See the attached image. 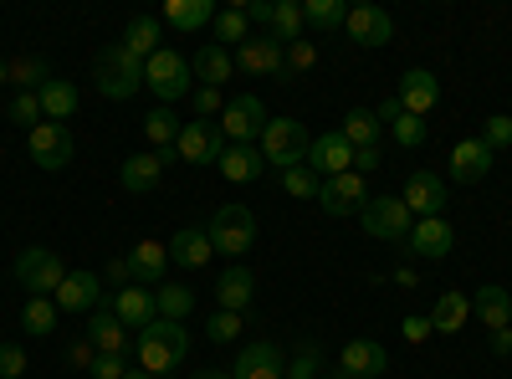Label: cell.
I'll return each mask as SVG.
<instances>
[{"label":"cell","mask_w":512,"mask_h":379,"mask_svg":"<svg viewBox=\"0 0 512 379\" xmlns=\"http://www.w3.org/2000/svg\"><path fill=\"white\" fill-rule=\"evenodd\" d=\"M185 354H190V333H185V323L154 318L144 333H134V364H139L149 379H164L175 364H185Z\"/></svg>","instance_id":"1"},{"label":"cell","mask_w":512,"mask_h":379,"mask_svg":"<svg viewBox=\"0 0 512 379\" xmlns=\"http://www.w3.org/2000/svg\"><path fill=\"white\" fill-rule=\"evenodd\" d=\"M93 88L108 98V103H123V98H134L144 88V62L123 47V41H113V47H103L93 57Z\"/></svg>","instance_id":"2"},{"label":"cell","mask_w":512,"mask_h":379,"mask_svg":"<svg viewBox=\"0 0 512 379\" xmlns=\"http://www.w3.org/2000/svg\"><path fill=\"white\" fill-rule=\"evenodd\" d=\"M144 88L159 98V108H175L180 98H190V93H195L190 57H180L175 47H159V52L144 62Z\"/></svg>","instance_id":"3"},{"label":"cell","mask_w":512,"mask_h":379,"mask_svg":"<svg viewBox=\"0 0 512 379\" xmlns=\"http://www.w3.org/2000/svg\"><path fill=\"white\" fill-rule=\"evenodd\" d=\"M256 149H262V159L272 164V170H297V164H308V149H313V134H308V123H297V118H272L262 139H256Z\"/></svg>","instance_id":"4"},{"label":"cell","mask_w":512,"mask_h":379,"mask_svg":"<svg viewBox=\"0 0 512 379\" xmlns=\"http://www.w3.org/2000/svg\"><path fill=\"white\" fill-rule=\"evenodd\" d=\"M11 272H16V282L31 292V298H57V287L67 282V267H62V257H57L52 246H26V251H16Z\"/></svg>","instance_id":"5"},{"label":"cell","mask_w":512,"mask_h":379,"mask_svg":"<svg viewBox=\"0 0 512 379\" xmlns=\"http://www.w3.org/2000/svg\"><path fill=\"white\" fill-rule=\"evenodd\" d=\"M205 236H210V246L216 251H226V257H246V251L256 246V210L251 205H221L216 216H210V226H205Z\"/></svg>","instance_id":"6"},{"label":"cell","mask_w":512,"mask_h":379,"mask_svg":"<svg viewBox=\"0 0 512 379\" xmlns=\"http://www.w3.org/2000/svg\"><path fill=\"white\" fill-rule=\"evenodd\" d=\"M359 226H364V231H369L374 241L405 246V236H410L415 216L405 210V200H400V195H369V205L359 210Z\"/></svg>","instance_id":"7"},{"label":"cell","mask_w":512,"mask_h":379,"mask_svg":"<svg viewBox=\"0 0 512 379\" xmlns=\"http://www.w3.org/2000/svg\"><path fill=\"white\" fill-rule=\"evenodd\" d=\"M267 123H272V118H267V103L256 98V93H236V98H226V113H221V134H226V144H256Z\"/></svg>","instance_id":"8"},{"label":"cell","mask_w":512,"mask_h":379,"mask_svg":"<svg viewBox=\"0 0 512 379\" xmlns=\"http://www.w3.org/2000/svg\"><path fill=\"white\" fill-rule=\"evenodd\" d=\"M26 149H31V164L36 170H67L72 164V134L67 123H36V129L26 134Z\"/></svg>","instance_id":"9"},{"label":"cell","mask_w":512,"mask_h":379,"mask_svg":"<svg viewBox=\"0 0 512 379\" xmlns=\"http://www.w3.org/2000/svg\"><path fill=\"white\" fill-rule=\"evenodd\" d=\"M175 154H180L185 164H221V154H226V134H221V123H205V118L180 123Z\"/></svg>","instance_id":"10"},{"label":"cell","mask_w":512,"mask_h":379,"mask_svg":"<svg viewBox=\"0 0 512 379\" xmlns=\"http://www.w3.org/2000/svg\"><path fill=\"white\" fill-rule=\"evenodd\" d=\"M236 67L251 72V77H277L282 82V67H287V47L277 36H262V31H251L241 47H236Z\"/></svg>","instance_id":"11"},{"label":"cell","mask_w":512,"mask_h":379,"mask_svg":"<svg viewBox=\"0 0 512 379\" xmlns=\"http://www.w3.org/2000/svg\"><path fill=\"white\" fill-rule=\"evenodd\" d=\"M451 246H456V226L446 216H425L405 236V251H410V257H420V262H446Z\"/></svg>","instance_id":"12"},{"label":"cell","mask_w":512,"mask_h":379,"mask_svg":"<svg viewBox=\"0 0 512 379\" xmlns=\"http://www.w3.org/2000/svg\"><path fill=\"white\" fill-rule=\"evenodd\" d=\"M318 205L328 210V216H359V210L369 205V180L364 175H333L318 185Z\"/></svg>","instance_id":"13"},{"label":"cell","mask_w":512,"mask_h":379,"mask_svg":"<svg viewBox=\"0 0 512 379\" xmlns=\"http://www.w3.org/2000/svg\"><path fill=\"white\" fill-rule=\"evenodd\" d=\"M384 369H390V349L379 339H349L338 354V379H379Z\"/></svg>","instance_id":"14"},{"label":"cell","mask_w":512,"mask_h":379,"mask_svg":"<svg viewBox=\"0 0 512 379\" xmlns=\"http://www.w3.org/2000/svg\"><path fill=\"white\" fill-rule=\"evenodd\" d=\"M344 31H349L354 47H390V41H395V21H390V11L369 6V0H364V6H349Z\"/></svg>","instance_id":"15"},{"label":"cell","mask_w":512,"mask_h":379,"mask_svg":"<svg viewBox=\"0 0 512 379\" xmlns=\"http://www.w3.org/2000/svg\"><path fill=\"white\" fill-rule=\"evenodd\" d=\"M308 170L318 175V180H333V175H349L354 170V144L344 139V134H318L313 139V149H308Z\"/></svg>","instance_id":"16"},{"label":"cell","mask_w":512,"mask_h":379,"mask_svg":"<svg viewBox=\"0 0 512 379\" xmlns=\"http://www.w3.org/2000/svg\"><path fill=\"white\" fill-rule=\"evenodd\" d=\"M400 200H405V210H410L415 221L441 216V205H446V180H441V175H431V170H415V175L405 180Z\"/></svg>","instance_id":"17"},{"label":"cell","mask_w":512,"mask_h":379,"mask_svg":"<svg viewBox=\"0 0 512 379\" xmlns=\"http://www.w3.org/2000/svg\"><path fill=\"white\" fill-rule=\"evenodd\" d=\"M88 344H93L98 354H128V359H134V333L118 323V313H113L108 303H103L98 313H88Z\"/></svg>","instance_id":"18"},{"label":"cell","mask_w":512,"mask_h":379,"mask_svg":"<svg viewBox=\"0 0 512 379\" xmlns=\"http://www.w3.org/2000/svg\"><path fill=\"white\" fill-rule=\"evenodd\" d=\"M282 369H287L282 349H277V344H267V339H256V344H246V349L236 354L231 379H282Z\"/></svg>","instance_id":"19"},{"label":"cell","mask_w":512,"mask_h":379,"mask_svg":"<svg viewBox=\"0 0 512 379\" xmlns=\"http://www.w3.org/2000/svg\"><path fill=\"white\" fill-rule=\"evenodd\" d=\"M400 108L410 113V118H425L436 103H441V82H436V72H425V67H410L405 77H400Z\"/></svg>","instance_id":"20"},{"label":"cell","mask_w":512,"mask_h":379,"mask_svg":"<svg viewBox=\"0 0 512 379\" xmlns=\"http://www.w3.org/2000/svg\"><path fill=\"white\" fill-rule=\"evenodd\" d=\"M128 277L144 282L149 292L169 282V246L164 241H139L134 251H128Z\"/></svg>","instance_id":"21"},{"label":"cell","mask_w":512,"mask_h":379,"mask_svg":"<svg viewBox=\"0 0 512 379\" xmlns=\"http://www.w3.org/2000/svg\"><path fill=\"white\" fill-rule=\"evenodd\" d=\"M492 164H497V154H492L482 139H461V144L451 149V180H456V185H477V180L492 175Z\"/></svg>","instance_id":"22"},{"label":"cell","mask_w":512,"mask_h":379,"mask_svg":"<svg viewBox=\"0 0 512 379\" xmlns=\"http://www.w3.org/2000/svg\"><path fill=\"white\" fill-rule=\"evenodd\" d=\"M62 313H98L103 308V282L93 272H67V282L57 287V298H52Z\"/></svg>","instance_id":"23"},{"label":"cell","mask_w":512,"mask_h":379,"mask_svg":"<svg viewBox=\"0 0 512 379\" xmlns=\"http://www.w3.org/2000/svg\"><path fill=\"white\" fill-rule=\"evenodd\" d=\"M108 308L118 313V323H123L128 333H134V328L144 333V328L159 318V313H154V292H149V287H134V282H128V287H118Z\"/></svg>","instance_id":"24"},{"label":"cell","mask_w":512,"mask_h":379,"mask_svg":"<svg viewBox=\"0 0 512 379\" xmlns=\"http://www.w3.org/2000/svg\"><path fill=\"white\" fill-rule=\"evenodd\" d=\"M159 180H164V159H159V154H128V159L118 164V185L134 190V195L159 190Z\"/></svg>","instance_id":"25"},{"label":"cell","mask_w":512,"mask_h":379,"mask_svg":"<svg viewBox=\"0 0 512 379\" xmlns=\"http://www.w3.org/2000/svg\"><path fill=\"white\" fill-rule=\"evenodd\" d=\"M190 72H195L200 88H221V82H231V72H236V57L226 47H216V41H205V47L190 57Z\"/></svg>","instance_id":"26"},{"label":"cell","mask_w":512,"mask_h":379,"mask_svg":"<svg viewBox=\"0 0 512 379\" xmlns=\"http://www.w3.org/2000/svg\"><path fill=\"white\" fill-rule=\"evenodd\" d=\"M210 257H216V246H210V236L200 226H185V231H175V241H169V262L185 267V272H200Z\"/></svg>","instance_id":"27"},{"label":"cell","mask_w":512,"mask_h":379,"mask_svg":"<svg viewBox=\"0 0 512 379\" xmlns=\"http://www.w3.org/2000/svg\"><path fill=\"white\" fill-rule=\"evenodd\" d=\"M251 298H256V277H251L246 267H226V272L216 277V308H226V313H246Z\"/></svg>","instance_id":"28"},{"label":"cell","mask_w":512,"mask_h":379,"mask_svg":"<svg viewBox=\"0 0 512 379\" xmlns=\"http://www.w3.org/2000/svg\"><path fill=\"white\" fill-rule=\"evenodd\" d=\"M216 170H221L231 185H251L256 175L267 170V159H262V149H256V144H226V154H221Z\"/></svg>","instance_id":"29"},{"label":"cell","mask_w":512,"mask_h":379,"mask_svg":"<svg viewBox=\"0 0 512 379\" xmlns=\"http://www.w3.org/2000/svg\"><path fill=\"white\" fill-rule=\"evenodd\" d=\"M472 313L487 323V333H492V328H512V292H507L502 282H487V287H477Z\"/></svg>","instance_id":"30"},{"label":"cell","mask_w":512,"mask_h":379,"mask_svg":"<svg viewBox=\"0 0 512 379\" xmlns=\"http://www.w3.org/2000/svg\"><path fill=\"white\" fill-rule=\"evenodd\" d=\"M159 21H169L175 31H205L216 21V0H164Z\"/></svg>","instance_id":"31"},{"label":"cell","mask_w":512,"mask_h":379,"mask_svg":"<svg viewBox=\"0 0 512 379\" xmlns=\"http://www.w3.org/2000/svg\"><path fill=\"white\" fill-rule=\"evenodd\" d=\"M36 98H41V118H47V123H62V118H72V113L82 108L77 82H67V77H52Z\"/></svg>","instance_id":"32"},{"label":"cell","mask_w":512,"mask_h":379,"mask_svg":"<svg viewBox=\"0 0 512 379\" xmlns=\"http://www.w3.org/2000/svg\"><path fill=\"white\" fill-rule=\"evenodd\" d=\"M159 36H164V21H159V16H134V21H128V31H123V47L134 52L139 62H149V57L164 47Z\"/></svg>","instance_id":"33"},{"label":"cell","mask_w":512,"mask_h":379,"mask_svg":"<svg viewBox=\"0 0 512 379\" xmlns=\"http://www.w3.org/2000/svg\"><path fill=\"white\" fill-rule=\"evenodd\" d=\"M472 318V298H461V292L451 287V292H441L436 298V308H431V328L436 333H461V323Z\"/></svg>","instance_id":"34"},{"label":"cell","mask_w":512,"mask_h":379,"mask_svg":"<svg viewBox=\"0 0 512 379\" xmlns=\"http://www.w3.org/2000/svg\"><path fill=\"white\" fill-rule=\"evenodd\" d=\"M303 31H308L303 6H297V0H277V6H272V26H267V36H277L282 47H292V41H303Z\"/></svg>","instance_id":"35"},{"label":"cell","mask_w":512,"mask_h":379,"mask_svg":"<svg viewBox=\"0 0 512 379\" xmlns=\"http://www.w3.org/2000/svg\"><path fill=\"white\" fill-rule=\"evenodd\" d=\"M190 308H195V292H190V287H180V282L154 287V313H159V318L185 323V318H190Z\"/></svg>","instance_id":"36"},{"label":"cell","mask_w":512,"mask_h":379,"mask_svg":"<svg viewBox=\"0 0 512 379\" xmlns=\"http://www.w3.org/2000/svg\"><path fill=\"white\" fill-rule=\"evenodd\" d=\"M303 21H308L313 31L333 36L338 26L349 21V6H344V0H303Z\"/></svg>","instance_id":"37"},{"label":"cell","mask_w":512,"mask_h":379,"mask_svg":"<svg viewBox=\"0 0 512 379\" xmlns=\"http://www.w3.org/2000/svg\"><path fill=\"white\" fill-rule=\"evenodd\" d=\"M52 82V67L41 57H11V88L16 93H41Z\"/></svg>","instance_id":"38"},{"label":"cell","mask_w":512,"mask_h":379,"mask_svg":"<svg viewBox=\"0 0 512 379\" xmlns=\"http://www.w3.org/2000/svg\"><path fill=\"white\" fill-rule=\"evenodd\" d=\"M57 318H62V308L52 298H26V308H21V328L31 333V339H47V333L57 328Z\"/></svg>","instance_id":"39"},{"label":"cell","mask_w":512,"mask_h":379,"mask_svg":"<svg viewBox=\"0 0 512 379\" xmlns=\"http://www.w3.org/2000/svg\"><path fill=\"white\" fill-rule=\"evenodd\" d=\"M338 134H344L354 149H369V144H379V118L369 108H349L344 123H338Z\"/></svg>","instance_id":"40"},{"label":"cell","mask_w":512,"mask_h":379,"mask_svg":"<svg viewBox=\"0 0 512 379\" xmlns=\"http://www.w3.org/2000/svg\"><path fill=\"white\" fill-rule=\"evenodd\" d=\"M144 139H149L154 149H175V139H180L175 108H149V113H144Z\"/></svg>","instance_id":"41"},{"label":"cell","mask_w":512,"mask_h":379,"mask_svg":"<svg viewBox=\"0 0 512 379\" xmlns=\"http://www.w3.org/2000/svg\"><path fill=\"white\" fill-rule=\"evenodd\" d=\"M216 47H241V41L251 36V21H246V11L241 6H226V11H216Z\"/></svg>","instance_id":"42"},{"label":"cell","mask_w":512,"mask_h":379,"mask_svg":"<svg viewBox=\"0 0 512 379\" xmlns=\"http://www.w3.org/2000/svg\"><path fill=\"white\" fill-rule=\"evenodd\" d=\"M318 175L308 170V164H297V170H282V190L292 195V200H318Z\"/></svg>","instance_id":"43"},{"label":"cell","mask_w":512,"mask_h":379,"mask_svg":"<svg viewBox=\"0 0 512 379\" xmlns=\"http://www.w3.org/2000/svg\"><path fill=\"white\" fill-rule=\"evenodd\" d=\"M318 364H323V349H318V344H303V349L287 359L282 379H318Z\"/></svg>","instance_id":"44"},{"label":"cell","mask_w":512,"mask_h":379,"mask_svg":"<svg viewBox=\"0 0 512 379\" xmlns=\"http://www.w3.org/2000/svg\"><path fill=\"white\" fill-rule=\"evenodd\" d=\"M318 67V47L313 41H292L287 47V67H282V82H297V72H313Z\"/></svg>","instance_id":"45"},{"label":"cell","mask_w":512,"mask_h":379,"mask_svg":"<svg viewBox=\"0 0 512 379\" xmlns=\"http://www.w3.org/2000/svg\"><path fill=\"white\" fill-rule=\"evenodd\" d=\"M205 339H210V344H231V339H241V313L216 308V313H210V323H205Z\"/></svg>","instance_id":"46"},{"label":"cell","mask_w":512,"mask_h":379,"mask_svg":"<svg viewBox=\"0 0 512 379\" xmlns=\"http://www.w3.org/2000/svg\"><path fill=\"white\" fill-rule=\"evenodd\" d=\"M11 123H21V129L47 123V118H41V98H36V93H16V98H11Z\"/></svg>","instance_id":"47"},{"label":"cell","mask_w":512,"mask_h":379,"mask_svg":"<svg viewBox=\"0 0 512 379\" xmlns=\"http://www.w3.org/2000/svg\"><path fill=\"white\" fill-rule=\"evenodd\" d=\"M482 144H487L492 154L512 144V118H507V113H492V118L482 123Z\"/></svg>","instance_id":"48"},{"label":"cell","mask_w":512,"mask_h":379,"mask_svg":"<svg viewBox=\"0 0 512 379\" xmlns=\"http://www.w3.org/2000/svg\"><path fill=\"white\" fill-rule=\"evenodd\" d=\"M425 134H431V129H425V118H410V113H405V118L395 123V144H400V149H420Z\"/></svg>","instance_id":"49"},{"label":"cell","mask_w":512,"mask_h":379,"mask_svg":"<svg viewBox=\"0 0 512 379\" xmlns=\"http://www.w3.org/2000/svg\"><path fill=\"white\" fill-rule=\"evenodd\" d=\"M128 369H134V359H128V354H98L88 374H93V379H123Z\"/></svg>","instance_id":"50"},{"label":"cell","mask_w":512,"mask_h":379,"mask_svg":"<svg viewBox=\"0 0 512 379\" xmlns=\"http://www.w3.org/2000/svg\"><path fill=\"white\" fill-rule=\"evenodd\" d=\"M190 103H195V118H216V113H226V98H221V88H195L190 93Z\"/></svg>","instance_id":"51"},{"label":"cell","mask_w":512,"mask_h":379,"mask_svg":"<svg viewBox=\"0 0 512 379\" xmlns=\"http://www.w3.org/2000/svg\"><path fill=\"white\" fill-rule=\"evenodd\" d=\"M26 374V349L21 344H0V379H21Z\"/></svg>","instance_id":"52"},{"label":"cell","mask_w":512,"mask_h":379,"mask_svg":"<svg viewBox=\"0 0 512 379\" xmlns=\"http://www.w3.org/2000/svg\"><path fill=\"white\" fill-rule=\"evenodd\" d=\"M236 6L246 11L251 26H272V6H277V0H236Z\"/></svg>","instance_id":"53"},{"label":"cell","mask_w":512,"mask_h":379,"mask_svg":"<svg viewBox=\"0 0 512 379\" xmlns=\"http://www.w3.org/2000/svg\"><path fill=\"white\" fill-rule=\"evenodd\" d=\"M400 333H405V339H410V344H425V339H431V333H436V328H431V318H420V313H410V318L400 323Z\"/></svg>","instance_id":"54"},{"label":"cell","mask_w":512,"mask_h":379,"mask_svg":"<svg viewBox=\"0 0 512 379\" xmlns=\"http://www.w3.org/2000/svg\"><path fill=\"white\" fill-rule=\"evenodd\" d=\"M374 170H379V144L354 149V175H374Z\"/></svg>","instance_id":"55"},{"label":"cell","mask_w":512,"mask_h":379,"mask_svg":"<svg viewBox=\"0 0 512 379\" xmlns=\"http://www.w3.org/2000/svg\"><path fill=\"white\" fill-rule=\"evenodd\" d=\"M67 359H72V364H77V369H93V359H98V349H93V344H88V339H77V344H72V349H67Z\"/></svg>","instance_id":"56"},{"label":"cell","mask_w":512,"mask_h":379,"mask_svg":"<svg viewBox=\"0 0 512 379\" xmlns=\"http://www.w3.org/2000/svg\"><path fill=\"white\" fill-rule=\"evenodd\" d=\"M374 118H379V129H384V123H400V118H405V108H400V98H384Z\"/></svg>","instance_id":"57"},{"label":"cell","mask_w":512,"mask_h":379,"mask_svg":"<svg viewBox=\"0 0 512 379\" xmlns=\"http://www.w3.org/2000/svg\"><path fill=\"white\" fill-rule=\"evenodd\" d=\"M492 354H512V328H492Z\"/></svg>","instance_id":"58"},{"label":"cell","mask_w":512,"mask_h":379,"mask_svg":"<svg viewBox=\"0 0 512 379\" xmlns=\"http://www.w3.org/2000/svg\"><path fill=\"white\" fill-rule=\"evenodd\" d=\"M108 282H123V287L134 282V277H128V257L123 262H108Z\"/></svg>","instance_id":"59"},{"label":"cell","mask_w":512,"mask_h":379,"mask_svg":"<svg viewBox=\"0 0 512 379\" xmlns=\"http://www.w3.org/2000/svg\"><path fill=\"white\" fill-rule=\"evenodd\" d=\"M190 379H231V369H195Z\"/></svg>","instance_id":"60"},{"label":"cell","mask_w":512,"mask_h":379,"mask_svg":"<svg viewBox=\"0 0 512 379\" xmlns=\"http://www.w3.org/2000/svg\"><path fill=\"white\" fill-rule=\"evenodd\" d=\"M6 82H11V62H6V57H0V88H6Z\"/></svg>","instance_id":"61"},{"label":"cell","mask_w":512,"mask_h":379,"mask_svg":"<svg viewBox=\"0 0 512 379\" xmlns=\"http://www.w3.org/2000/svg\"><path fill=\"white\" fill-rule=\"evenodd\" d=\"M123 379H149V374H144V369H128V374H123Z\"/></svg>","instance_id":"62"},{"label":"cell","mask_w":512,"mask_h":379,"mask_svg":"<svg viewBox=\"0 0 512 379\" xmlns=\"http://www.w3.org/2000/svg\"><path fill=\"white\" fill-rule=\"evenodd\" d=\"M318 379H338V374H318Z\"/></svg>","instance_id":"63"}]
</instances>
